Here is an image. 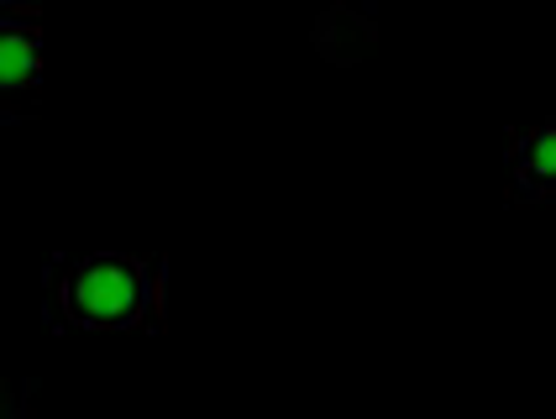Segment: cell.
I'll return each mask as SVG.
<instances>
[{
    "instance_id": "1",
    "label": "cell",
    "mask_w": 556,
    "mask_h": 419,
    "mask_svg": "<svg viewBox=\"0 0 556 419\" xmlns=\"http://www.w3.org/2000/svg\"><path fill=\"white\" fill-rule=\"evenodd\" d=\"M59 309L63 320L85 330H126L142 315V268L131 257H111V252H94L59 268Z\"/></svg>"
},
{
    "instance_id": "2",
    "label": "cell",
    "mask_w": 556,
    "mask_h": 419,
    "mask_svg": "<svg viewBox=\"0 0 556 419\" xmlns=\"http://www.w3.org/2000/svg\"><path fill=\"white\" fill-rule=\"evenodd\" d=\"M42 90V27L31 16L0 11V100L27 111Z\"/></svg>"
},
{
    "instance_id": "3",
    "label": "cell",
    "mask_w": 556,
    "mask_h": 419,
    "mask_svg": "<svg viewBox=\"0 0 556 419\" xmlns=\"http://www.w3.org/2000/svg\"><path fill=\"white\" fill-rule=\"evenodd\" d=\"M556 179V126H535L530 137L515 142L509 152V183H515V200H546Z\"/></svg>"
},
{
    "instance_id": "4",
    "label": "cell",
    "mask_w": 556,
    "mask_h": 419,
    "mask_svg": "<svg viewBox=\"0 0 556 419\" xmlns=\"http://www.w3.org/2000/svg\"><path fill=\"white\" fill-rule=\"evenodd\" d=\"M16 415H22V389L0 372V419H16Z\"/></svg>"
}]
</instances>
